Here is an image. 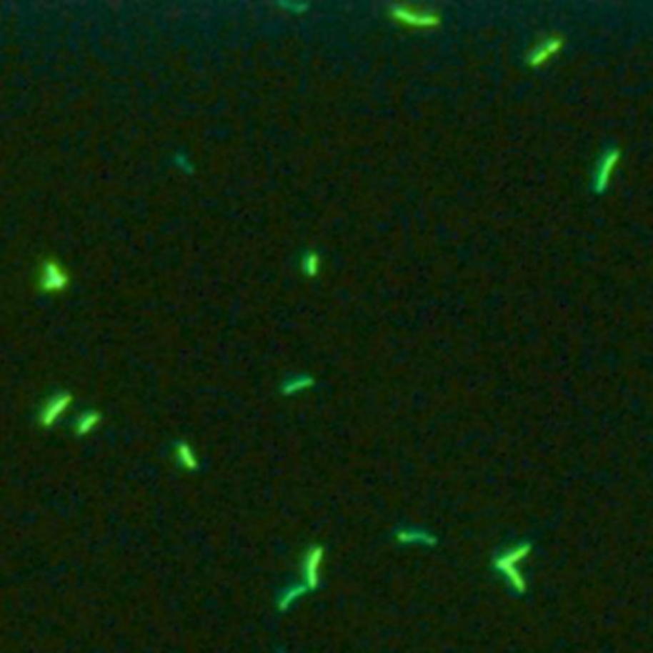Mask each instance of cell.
Returning <instances> with one entry per match:
<instances>
[{
  "label": "cell",
  "mask_w": 653,
  "mask_h": 653,
  "mask_svg": "<svg viewBox=\"0 0 653 653\" xmlns=\"http://www.w3.org/2000/svg\"><path fill=\"white\" fill-rule=\"evenodd\" d=\"M324 552L320 548H312L306 552L305 559H303V573H305V581L309 587H316L320 581V571H322Z\"/></svg>",
  "instance_id": "277c9868"
},
{
  "label": "cell",
  "mask_w": 653,
  "mask_h": 653,
  "mask_svg": "<svg viewBox=\"0 0 653 653\" xmlns=\"http://www.w3.org/2000/svg\"><path fill=\"white\" fill-rule=\"evenodd\" d=\"M66 404L67 399H56V401L50 402L46 410H44V414H42V424H46V426L54 424L56 419L60 418V414L66 410Z\"/></svg>",
  "instance_id": "52a82bcc"
},
{
  "label": "cell",
  "mask_w": 653,
  "mask_h": 653,
  "mask_svg": "<svg viewBox=\"0 0 653 653\" xmlns=\"http://www.w3.org/2000/svg\"><path fill=\"white\" fill-rule=\"evenodd\" d=\"M399 539L402 542H407V544H427L433 546L437 542V539L429 534L427 531H419V529H407L404 533L399 534Z\"/></svg>",
  "instance_id": "8992f818"
},
{
  "label": "cell",
  "mask_w": 653,
  "mask_h": 653,
  "mask_svg": "<svg viewBox=\"0 0 653 653\" xmlns=\"http://www.w3.org/2000/svg\"><path fill=\"white\" fill-rule=\"evenodd\" d=\"M529 554H531V542H517L498 550L492 557V569L502 575L508 588L516 596L527 594V579L522 573V564Z\"/></svg>",
  "instance_id": "6da1fadb"
},
{
  "label": "cell",
  "mask_w": 653,
  "mask_h": 653,
  "mask_svg": "<svg viewBox=\"0 0 653 653\" xmlns=\"http://www.w3.org/2000/svg\"><path fill=\"white\" fill-rule=\"evenodd\" d=\"M395 18L412 27H433L439 24V18L435 14L418 10V8H397Z\"/></svg>",
  "instance_id": "3957f363"
},
{
  "label": "cell",
  "mask_w": 653,
  "mask_h": 653,
  "mask_svg": "<svg viewBox=\"0 0 653 653\" xmlns=\"http://www.w3.org/2000/svg\"><path fill=\"white\" fill-rule=\"evenodd\" d=\"M179 458H180V464L186 466V468L192 469L194 466H196V456H194L192 450L188 449L186 444H182V447L179 449Z\"/></svg>",
  "instance_id": "9c48e42d"
},
{
  "label": "cell",
  "mask_w": 653,
  "mask_h": 653,
  "mask_svg": "<svg viewBox=\"0 0 653 653\" xmlns=\"http://www.w3.org/2000/svg\"><path fill=\"white\" fill-rule=\"evenodd\" d=\"M44 288L46 289H58L64 288V274L56 264H50L46 269V276H44Z\"/></svg>",
  "instance_id": "ba28073f"
},
{
  "label": "cell",
  "mask_w": 653,
  "mask_h": 653,
  "mask_svg": "<svg viewBox=\"0 0 653 653\" xmlns=\"http://www.w3.org/2000/svg\"><path fill=\"white\" fill-rule=\"evenodd\" d=\"M619 159H621V151L617 148H607V150L602 154L598 161V167H596V174H594V190L598 194L605 192L607 190V186L612 182V176L615 173V167H617Z\"/></svg>",
  "instance_id": "7a4b0ae2"
},
{
  "label": "cell",
  "mask_w": 653,
  "mask_h": 653,
  "mask_svg": "<svg viewBox=\"0 0 653 653\" xmlns=\"http://www.w3.org/2000/svg\"><path fill=\"white\" fill-rule=\"evenodd\" d=\"M96 422H98V418L96 416H92V414H89V416H86V418L83 419V424H81V426H79V429H81V432H90V429H92V427L96 426Z\"/></svg>",
  "instance_id": "30bf717a"
},
{
  "label": "cell",
  "mask_w": 653,
  "mask_h": 653,
  "mask_svg": "<svg viewBox=\"0 0 653 653\" xmlns=\"http://www.w3.org/2000/svg\"><path fill=\"white\" fill-rule=\"evenodd\" d=\"M562 44H564L562 39L552 36V39L544 41L542 44H539V46H534V50L531 52V58H529V64H531V66H542V64H546V61L550 60V58H554V56L562 50Z\"/></svg>",
  "instance_id": "5b68a950"
}]
</instances>
